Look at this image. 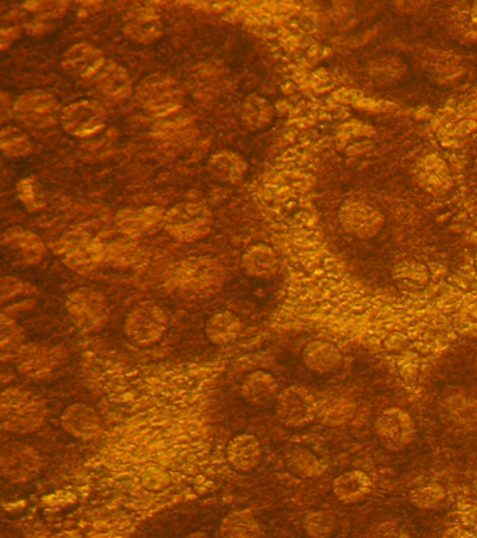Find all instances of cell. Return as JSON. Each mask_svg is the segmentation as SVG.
I'll use <instances>...</instances> for the list:
<instances>
[{
	"instance_id": "obj_41",
	"label": "cell",
	"mask_w": 477,
	"mask_h": 538,
	"mask_svg": "<svg viewBox=\"0 0 477 538\" xmlns=\"http://www.w3.org/2000/svg\"><path fill=\"white\" fill-rule=\"evenodd\" d=\"M451 36L461 44H477V29L473 26L471 19L459 17L458 20H452Z\"/></svg>"
},
{
	"instance_id": "obj_35",
	"label": "cell",
	"mask_w": 477,
	"mask_h": 538,
	"mask_svg": "<svg viewBox=\"0 0 477 538\" xmlns=\"http://www.w3.org/2000/svg\"><path fill=\"white\" fill-rule=\"evenodd\" d=\"M303 530L308 538H335L338 536L340 523L326 510H312L304 516Z\"/></svg>"
},
{
	"instance_id": "obj_16",
	"label": "cell",
	"mask_w": 477,
	"mask_h": 538,
	"mask_svg": "<svg viewBox=\"0 0 477 538\" xmlns=\"http://www.w3.org/2000/svg\"><path fill=\"white\" fill-rule=\"evenodd\" d=\"M122 33L132 43L149 45L163 37V19L157 10L140 6L129 10L122 20Z\"/></svg>"
},
{
	"instance_id": "obj_12",
	"label": "cell",
	"mask_w": 477,
	"mask_h": 538,
	"mask_svg": "<svg viewBox=\"0 0 477 538\" xmlns=\"http://www.w3.org/2000/svg\"><path fill=\"white\" fill-rule=\"evenodd\" d=\"M107 120V111L100 103L80 100L63 107L59 124L73 138L87 139L100 134L107 125Z\"/></svg>"
},
{
	"instance_id": "obj_20",
	"label": "cell",
	"mask_w": 477,
	"mask_h": 538,
	"mask_svg": "<svg viewBox=\"0 0 477 538\" xmlns=\"http://www.w3.org/2000/svg\"><path fill=\"white\" fill-rule=\"evenodd\" d=\"M417 185L433 197L448 194L454 188L450 166L438 155L422 157L415 167Z\"/></svg>"
},
{
	"instance_id": "obj_13",
	"label": "cell",
	"mask_w": 477,
	"mask_h": 538,
	"mask_svg": "<svg viewBox=\"0 0 477 538\" xmlns=\"http://www.w3.org/2000/svg\"><path fill=\"white\" fill-rule=\"evenodd\" d=\"M42 457L35 447L27 443L12 442L3 446L0 453V473L13 484H26L41 473Z\"/></svg>"
},
{
	"instance_id": "obj_7",
	"label": "cell",
	"mask_w": 477,
	"mask_h": 538,
	"mask_svg": "<svg viewBox=\"0 0 477 538\" xmlns=\"http://www.w3.org/2000/svg\"><path fill=\"white\" fill-rule=\"evenodd\" d=\"M66 310L72 323L87 334L97 333L110 320V307L100 292L90 288L73 291L66 299Z\"/></svg>"
},
{
	"instance_id": "obj_50",
	"label": "cell",
	"mask_w": 477,
	"mask_h": 538,
	"mask_svg": "<svg viewBox=\"0 0 477 538\" xmlns=\"http://www.w3.org/2000/svg\"><path fill=\"white\" fill-rule=\"evenodd\" d=\"M473 174H475L476 183H477V160L475 162V166H473Z\"/></svg>"
},
{
	"instance_id": "obj_24",
	"label": "cell",
	"mask_w": 477,
	"mask_h": 538,
	"mask_svg": "<svg viewBox=\"0 0 477 538\" xmlns=\"http://www.w3.org/2000/svg\"><path fill=\"white\" fill-rule=\"evenodd\" d=\"M305 368L317 376H329L343 366V355L335 345L328 341L308 342L301 352Z\"/></svg>"
},
{
	"instance_id": "obj_1",
	"label": "cell",
	"mask_w": 477,
	"mask_h": 538,
	"mask_svg": "<svg viewBox=\"0 0 477 538\" xmlns=\"http://www.w3.org/2000/svg\"><path fill=\"white\" fill-rule=\"evenodd\" d=\"M47 419V405L31 391L10 387L0 400L2 428L16 435H26L40 429Z\"/></svg>"
},
{
	"instance_id": "obj_38",
	"label": "cell",
	"mask_w": 477,
	"mask_h": 538,
	"mask_svg": "<svg viewBox=\"0 0 477 538\" xmlns=\"http://www.w3.org/2000/svg\"><path fill=\"white\" fill-rule=\"evenodd\" d=\"M356 404L347 398H333L326 404H319L318 418L329 426L345 425L353 418Z\"/></svg>"
},
{
	"instance_id": "obj_6",
	"label": "cell",
	"mask_w": 477,
	"mask_h": 538,
	"mask_svg": "<svg viewBox=\"0 0 477 538\" xmlns=\"http://www.w3.org/2000/svg\"><path fill=\"white\" fill-rule=\"evenodd\" d=\"M224 268L210 257H192L180 262L174 281L181 291L191 295L215 293L224 284Z\"/></svg>"
},
{
	"instance_id": "obj_37",
	"label": "cell",
	"mask_w": 477,
	"mask_h": 538,
	"mask_svg": "<svg viewBox=\"0 0 477 538\" xmlns=\"http://www.w3.org/2000/svg\"><path fill=\"white\" fill-rule=\"evenodd\" d=\"M447 501V491L438 482L419 485L409 492V502L419 510H437Z\"/></svg>"
},
{
	"instance_id": "obj_43",
	"label": "cell",
	"mask_w": 477,
	"mask_h": 538,
	"mask_svg": "<svg viewBox=\"0 0 477 538\" xmlns=\"http://www.w3.org/2000/svg\"><path fill=\"white\" fill-rule=\"evenodd\" d=\"M406 344H408V338L405 335L394 333L385 340L384 347L389 352H399L406 347Z\"/></svg>"
},
{
	"instance_id": "obj_8",
	"label": "cell",
	"mask_w": 477,
	"mask_h": 538,
	"mask_svg": "<svg viewBox=\"0 0 477 538\" xmlns=\"http://www.w3.org/2000/svg\"><path fill=\"white\" fill-rule=\"evenodd\" d=\"M374 433L387 452L399 453L408 449L417 436L415 419L399 407L387 408L374 421Z\"/></svg>"
},
{
	"instance_id": "obj_32",
	"label": "cell",
	"mask_w": 477,
	"mask_h": 538,
	"mask_svg": "<svg viewBox=\"0 0 477 538\" xmlns=\"http://www.w3.org/2000/svg\"><path fill=\"white\" fill-rule=\"evenodd\" d=\"M241 120L251 131H262L275 120V108L265 97L259 94H249L242 101Z\"/></svg>"
},
{
	"instance_id": "obj_28",
	"label": "cell",
	"mask_w": 477,
	"mask_h": 538,
	"mask_svg": "<svg viewBox=\"0 0 477 538\" xmlns=\"http://www.w3.org/2000/svg\"><path fill=\"white\" fill-rule=\"evenodd\" d=\"M374 482L361 470H350L333 481L332 492L343 505H359L373 494Z\"/></svg>"
},
{
	"instance_id": "obj_47",
	"label": "cell",
	"mask_w": 477,
	"mask_h": 538,
	"mask_svg": "<svg viewBox=\"0 0 477 538\" xmlns=\"http://www.w3.org/2000/svg\"><path fill=\"white\" fill-rule=\"evenodd\" d=\"M184 538H212L209 534L203 533V531H195V533L188 534Z\"/></svg>"
},
{
	"instance_id": "obj_21",
	"label": "cell",
	"mask_w": 477,
	"mask_h": 538,
	"mask_svg": "<svg viewBox=\"0 0 477 538\" xmlns=\"http://www.w3.org/2000/svg\"><path fill=\"white\" fill-rule=\"evenodd\" d=\"M166 212L159 206L145 208H126L115 215V225L119 232L128 237H142L164 226Z\"/></svg>"
},
{
	"instance_id": "obj_17",
	"label": "cell",
	"mask_w": 477,
	"mask_h": 538,
	"mask_svg": "<svg viewBox=\"0 0 477 538\" xmlns=\"http://www.w3.org/2000/svg\"><path fill=\"white\" fill-rule=\"evenodd\" d=\"M7 255L20 265H35L47 253L44 241L37 233L23 227H10L2 236Z\"/></svg>"
},
{
	"instance_id": "obj_2",
	"label": "cell",
	"mask_w": 477,
	"mask_h": 538,
	"mask_svg": "<svg viewBox=\"0 0 477 538\" xmlns=\"http://www.w3.org/2000/svg\"><path fill=\"white\" fill-rule=\"evenodd\" d=\"M135 99L146 113L164 118L180 113L185 104V92L173 76L153 73L136 86Z\"/></svg>"
},
{
	"instance_id": "obj_15",
	"label": "cell",
	"mask_w": 477,
	"mask_h": 538,
	"mask_svg": "<svg viewBox=\"0 0 477 538\" xmlns=\"http://www.w3.org/2000/svg\"><path fill=\"white\" fill-rule=\"evenodd\" d=\"M17 369L31 379H45L54 373L63 361L62 349L45 345L27 344L21 347L16 359Z\"/></svg>"
},
{
	"instance_id": "obj_49",
	"label": "cell",
	"mask_w": 477,
	"mask_h": 538,
	"mask_svg": "<svg viewBox=\"0 0 477 538\" xmlns=\"http://www.w3.org/2000/svg\"><path fill=\"white\" fill-rule=\"evenodd\" d=\"M473 489H475V492L477 494V473L475 475V480H473Z\"/></svg>"
},
{
	"instance_id": "obj_26",
	"label": "cell",
	"mask_w": 477,
	"mask_h": 538,
	"mask_svg": "<svg viewBox=\"0 0 477 538\" xmlns=\"http://www.w3.org/2000/svg\"><path fill=\"white\" fill-rule=\"evenodd\" d=\"M364 71L374 86L385 89V87H394L403 82L409 75V65L399 55L384 54L370 59Z\"/></svg>"
},
{
	"instance_id": "obj_29",
	"label": "cell",
	"mask_w": 477,
	"mask_h": 538,
	"mask_svg": "<svg viewBox=\"0 0 477 538\" xmlns=\"http://www.w3.org/2000/svg\"><path fill=\"white\" fill-rule=\"evenodd\" d=\"M241 267L248 277L254 279H270L280 269V258L268 244H254L242 254Z\"/></svg>"
},
{
	"instance_id": "obj_27",
	"label": "cell",
	"mask_w": 477,
	"mask_h": 538,
	"mask_svg": "<svg viewBox=\"0 0 477 538\" xmlns=\"http://www.w3.org/2000/svg\"><path fill=\"white\" fill-rule=\"evenodd\" d=\"M226 457L231 468L240 473H249L261 464L263 457L261 442L251 433H240L227 445Z\"/></svg>"
},
{
	"instance_id": "obj_18",
	"label": "cell",
	"mask_w": 477,
	"mask_h": 538,
	"mask_svg": "<svg viewBox=\"0 0 477 538\" xmlns=\"http://www.w3.org/2000/svg\"><path fill=\"white\" fill-rule=\"evenodd\" d=\"M63 431L82 442H93L103 433V419L87 404H72L61 415Z\"/></svg>"
},
{
	"instance_id": "obj_48",
	"label": "cell",
	"mask_w": 477,
	"mask_h": 538,
	"mask_svg": "<svg viewBox=\"0 0 477 538\" xmlns=\"http://www.w3.org/2000/svg\"><path fill=\"white\" fill-rule=\"evenodd\" d=\"M61 538H82V536L76 533H66V534H63V537Z\"/></svg>"
},
{
	"instance_id": "obj_46",
	"label": "cell",
	"mask_w": 477,
	"mask_h": 538,
	"mask_svg": "<svg viewBox=\"0 0 477 538\" xmlns=\"http://www.w3.org/2000/svg\"><path fill=\"white\" fill-rule=\"evenodd\" d=\"M469 19H471L473 26L477 29V2L473 3L471 10H469Z\"/></svg>"
},
{
	"instance_id": "obj_39",
	"label": "cell",
	"mask_w": 477,
	"mask_h": 538,
	"mask_svg": "<svg viewBox=\"0 0 477 538\" xmlns=\"http://www.w3.org/2000/svg\"><path fill=\"white\" fill-rule=\"evenodd\" d=\"M21 340H23V331H21V328L12 319H7L6 314H3L2 335H0L3 361H7L9 356L16 359L21 347H23Z\"/></svg>"
},
{
	"instance_id": "obj_4",
	"label": "cell",
	"mask_w": 477,
	"mask_h": 538,
	"mask_svg": "<svg viewBox=\"0 0 477 538\" xmlns=\"http://www.w3.org/2000/svg\"><path fill=\"white\" fill-rule=\"evenodd\" d=\"M168 324L170 321L163 307L154 302H140L126 314V340L138 348H152L166 337Z\"/></svg>"
},
{
	"instance_id": "obj_19",
	"label": "cell",
	"mask_w": 477,
	"mask_h": 538,
	"mask_svg": "<svg viewBox=\"0 0 477 538\" xmlns=\"http://www.w3.org/2000/svg\"><path fill=\"white\" fill-rule=\"evenodd\" d=\"M62 69L75 79H93L100 75L107 65L101 50L89 43L72 45L62 57Z\"/></svg>"
},
{
	"instance_id": "obj_11",
	"label": "cell",
	"mask_w": 477,
	"mask_h": 538,
	"mask_svg": "<svg viewBox=\"0 0 477 538\" xmlns=\"http://www.w3.org/2000/svg\"><path fill=\"white\" fill-rule=\"evenodd\" d=\"M340 226L357 240L375 239L384 230L387 218L377 206L364 201H347L338 212Z\"/></svg>"
},
{
	"instance_id": "obj_44",
	"label": "cell",
	"mask_w": 477,
	"mask_h": 538,
	"mask_svg": "<svg viewBox=\"0 0 477 538\" xmlns=\"http://www.w3.org/2000/svg\"><path fill=\"white\" fill-rule=\"evenodd\" d=\"M378 538H410L406 531L398 529V527H384L381 533L378 534Z\"/></svg>"
},
{
	"instance_id": "obj_9",
	"label": "cell",
	"mask_w": 477,
	"mask_h": 538,
	"mask_svg": "<svg viewBox=\"0 0 477 538\" xmlns=\"http://www.w3.org/2000/svg\"><path fill=\"white\" fill-rule=\"evenodd\" d=\"M13 104L14 117L28 128H52L61 121V104L55 96L44 90L23 93Z\"/></svg>"
},
{
	"instance_id": "obj_5",
	"label": "cell",
	"mask_w": 477,
	"mask_h": 538,
	"mask_svg": "<svg viewBox=\"0 0 477 538\" xmlns=\"http://www.w3.org/2000/svg\"><path fill=\"white\" fill-rule=\"evenodd\" d=\"M164 229L181 243L205 239L213 227V215L208 206L199 202H181L166 212Z\"/></svg>"
},
{
	"instance_id": "obj_40",
	"label": "cell",
	"mask_w": 477,
	"mask_h": 538,
	"mask_svg": "<svg viewBox=\"0 0 477 538\" xmlns=\"http://www.w3.org/2000/svg\"><path fill=\"white\" fill-rule=\"evenodd\" d=\"M17 195H19L21 204L26 206L28 211H40L42 206H44L41 192L38 191L37 181L33 177L23 178V180L19 181V184H17Z\"/></svg>"
},
{
	"instance_id": "obj_30",
	"label": "cell",
	"mask_w": 477,
	"mask_h": 538,
	"mask_svg": "<svg viewBox=\"0 0 477 538\" xmlns=\"http://www.w3.org/2000/svg\"><path fill=\"white\" fill-rule=\"evenodd\" d=\"M242 331L240 317L231 312L216 313L206 321L205 335L209 342L217 347L233 344Z\"/></svg>"
},
{
	"instance_id": "obj_25",
	"label": "cell",
	"mask_w": 477,
	"mask_h": 538,
	"mask_svg": "<svg viewBox=\"0 0 477 538\" xmlns=\"http://www.w3.org/2000/svg\"><path fill=\"white\" fill-rule=\"evenodd\" d=\"M206 170L217 183L238 185L247 176L249 164L234 150H219L209 157Z\"/></svg>"
},
{
	"instance_id": "obj_33",
	"label": "cell",
	"mask_w": 477,
	"mask_h": 538,
	"mask_svg": "<svg viewBox=\"0 0 477 538\" xmlns=\"http://www.w3.org/2000/svg\"><path fill=\"white\" fill-rule=\"evenodd\" d=\"M222 538H263L261 523L248 510H236L226 516L220 527Z\"/></svg>"
},
{
	"instance_id": "obj_22",
	"label": "cell",
	"mask_w": 477,
	"mask_h": 538,
	"mask_svg": "<svg viewBox=\"0 0 477 538\" xmlns=\"http://www.w3.org/2000/svg\"><path fill=\"white\" fill-rule=\"evenodd\" d=\"M280 394L275 376L265 370L248 373L240 384V396L251 407L266 410L276 404Z\"/></svg>"
},
{
	"instance_id": "obj_10",
	"label": "cell",
	"mask_w": 477,
	"mask_h": 538,
	"mask_svg": "<svg viewBox=\"0 0 477 538\" xmlns=\"http://www.w3.org/2000/svg\"><path fill=\"white\" fill-rule=\"evenodd\" d=\"M277 421L289 429H303L318 418L319 403L310 390L290 386L280 391L275 404Z\"/></svg>"
},
{
	"instance_id": "obj_34",
	"label": "cell",
	"mask_w": 477,
	"mask_h": 538,
	"mask_svg": "<svg viewBox=\"0 0 477 538\" xmlns=\"http://www.w3.org/2000/svg\"><path fill=\"white\" fill-rule=\"evenodd\" d=\"M392 279L403 291H420L429 284L430 272L422 262L406 260L392 269Z\"/></svg>"
},
{
	"instance_id": "obj_36",
	"label": "cell",
	"mask_w": 477,
	"mask_h": 538,
	"mask_svg": "<svg viewBox=\"0 0 477 538\" xmlns=\"http://www.w3.org/2000/svg\"><path fill=\"white\" fill-rule=\"evenodd\" d=\"M0 149L9 159H23L33 152V142L23 129L5 125L0 131Z\"/></svg>"
},
{
	"instance_id": "obj_23",
	"label": "cell",
	"mask_w": 477,
	"mask_h": 538,
	"mask_svg": "<svg viewBox=\"0 0 477 538\" xmlns=\"http://www.w3.org/2000/svg\"><path fill=\"white\" fill-rule=\"evenodd\" d=\"M97 93L111 104L125 103L135 94L131 75L124 66L107 62L96 78Z\"/></svg>"
},
{
	"instance_id": "obj_14",
	"label": "cell",
	"mask_w": 477,
	"mask_h": 538,
	"mask_svg": "<svg viewBox=\"0 0 477 538\" xmlns=\"http://www.w3.org/2000/svg\"><path fill=\"white\" fill-rule=\"evenodd\" d=\"M419 65L424 75L440 86L454 85L466 73L464 61L452 51L426 50L419 55Z\"/></svg>"
},
{
	"instance_id": "obj_31",
	"label": "cell",
	"mask_w": 477,
	"mask_h": 538,
	"mask_svg": "<svg viewBox=\"0 0 477 538\" xmlns=\"http://www.w3.org/2000/svg\"><path fill=\"white\" fill-rule=\"evenodd\" d=\"M284 466L300 478H318L325 474V461L303 446L291 447L284 454Z\"/></svg>"
},
{
	"instance_id": "obj_45",
	"label": "cell",
	"mask_w": 477,
	"mask_h": 538,
	"mask_svg": "<svg viewBox=\"0 0 477 538\" xmlns=\"http://www.w3.org/2000/svg\"><path fill=\"white\" fill-rule=\"evenodd\" d=\"M0 104H2V122L5 124L9 118L14 117L13 114V107L14 104H10V106H7V94L2 93V101H0Z\"/></svg>"
},
{
	"instance_id": "obj_3",
	"label": "cell",
	"mask_w": 477,
	"mask_h": 538,
	"mask_svg": "<svg viewBox=\"0 0 477 538\" xmlns=\"http://www.w3.org/2000/svg\"><path fill=\"white\" fill-rule=\"evenodd\" d=\"M54 253L65 267L87 275L107 261V247L96 237L84 232H70L54 244Z\"/></svg>"
},
{
	"instance_id": "obj_42",
	"label": "cell",
	"mask_w": 477,
	"mask_h": 538,
	"mask_svg": "<svg viewBox=\"0 0 477 538\" xmlns=\"http://www.w3.org/2000/svg\"><path fill=\"white\" fill-rule=\"evenodd\" d=\"M139 254L138 246H133V244L117 243L107 247V261L119 262L121 265L138 260Z\"/></svg>"
}]
</instances>
